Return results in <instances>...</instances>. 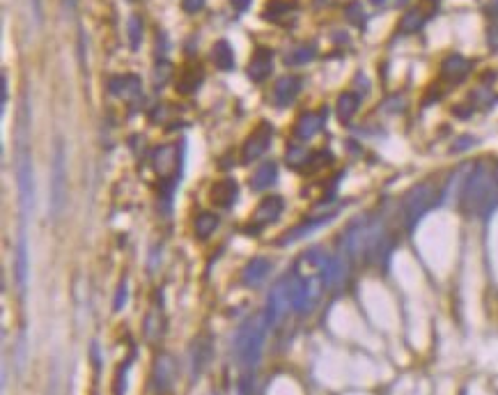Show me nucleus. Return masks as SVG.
Segmentation results:
<instances>
[{
  "label": "nucleus",
  "instance_id": "nucleus-1",
  "mask_svg": "<svg viewBox=\"0 0 498 395\" xmlns=\"http://www.w3.org/2000/svg\"><path fill=\"white\" fill-rule=\"evenodd\" d=\"M269 317L267 313H262L258 317H253L246 324L241 326L234 335V359L241 365V368H255L260 356H262V347H265L267 338V329H269Z\"/></svg>",
  "mask_w": 498,
  "mask_h": 395
},
{
  "label": "nucleus",
  "instance_id": "nucleus-2",
  "mask_svg": "<svg viewBox=\"0 0 498 395\" xmlns=\"http://www.w3.org/2000/svg\"><path fill=\"white\" fill-rule=\"evenodd\" d=\"M67 207V152L62 140L55 143L53 166H51V214L60 218Z\"/></svg>",
  "mask_w": 498,
  "mask_h": 395
},
{
  "label": "nucleus",
  "instance_id": "nucleus-3",
  "mask_svg": "<svg viewBox=\"0 0 498 395\" xmlns=\"http://www.w3.org/2000/svg\"><path fill=\"white\" fill-rule=\"evenodd\" d=\"M489 198H494V177L485 168H477L473 179L468 182V189L464 194V205L468 211H477L489 202Z\"/></svg>",
  "mask_w": 498,
  "mask_h": 395
},
{
  "label": "nucleus",
  "instance_id": "nucleus-4",
  "mask_svg": "<svg viewBox=\"0 0 498 395\" xmlns=\"http://www.w3.org/2000/svg\"><path fill=\"white\" fill-rule=\"evenodd\" d=\"M179 166V148L175 143H168V145H159L152 152V168L159 175L161 182L175 179V172H177Z\"/></svg>",
  "mask_w": 498,
  "mask_h": 395
},
{
  "label": "nucleus",
  "instance_id": "nucleus-5",
  "mask_svg": "<svg viewBox=\"0 0 498 395\" xmlns=\"http://www.w3.org/2000/svg\"><path fill=\"white\" fill-rule=\"evenodd\" d=\"M271 136H273V127L269 122H260L255 131L250 133L243 143V150H241V161L243 163H250V161H258L262 154H265L271 145Z\"/></svg>",
  "mask_w": 498,
  "mask_h": 395
},
{
  "label": "nucleus",
  "instance_id": "nucleus-6",
  "mask_svg": "<svg viewBox=\"0 0 498 395\" xmlns=\"http://www.w3.org/2000/svg\"><path fill=\"white\" fill-rule=\"evenodd\" d=\"M175 377H177V368H175V359L170 354H159L154 361L152 370V386L156 395H163L172 389Z\"/></svg>",
  "mask_w": 498,
  "mask_h": 395
},
{
  "label": "nucleus",
  "instance_id": "nucleus-7",
  "mask_svg": "<svg viewBox=\"0 0 498 395\" xmlns=\"http://www.w3.org/2000/svg\"><path fill=\"white\" fill-rule=\"evenodd\" d=\"M285 209V202H282L280 196H269V198H262L260 205L253 211V228L248 226V233H255V230L265 228L273 221H278V216L282 214Z\"/></svg>",
  "mask_w": 498,
  "mask_h": 395
},
{
  "label": "nucleus",
  "instance_id": "nucleus-8",
  "mask_svg": "<svg viewBox=\"0 0 498 395\" xmlns=\"http://www.w3.org/2000/svg\"><path fill=\"white\" fill-rule=\"evenodd\" d=\"M109 90L111 94L124 101H133L143 94V83L135 74H122V76H113L109 81Z\"/></svg>",
  "mask_w": 498,
  "mask_h": 395
},
{
  "label": "nucleus",
  "instance_id": "nucleus-9",
  "mask_svg": "<svg viewBox=\"0 0 498 395\" xmlns=\"http://www.w3.org/2000/svg\"><path fill=\"white\" fill-rule=\"evenodd\" d=\"M237 196H239V187L232 177L218 179L216 184L209 189V202L218 209H230L234 202H237Z\"/></svg>",
  "mask_w": 498,
  "mask_h": 395
},
{
  "label": "nucleus",
  "instance_id": "nucleus-10",
  "mask_svg": "<svg viewBox=\"0 0 498 395\" xmlns=\"http://www.w3.org/2000/svg\"><path fill=\"white\" fill-rule=\"evenodd\" d=\"M432 198H434V189L429 187V184H423V187L414 189L411 194L406 196V202H404L406 218L409 221H416L421 214H425V211L429 209V205H432Z\"/></svg>",
  "mask_w": 498,
  "mask_h": 395
},
{
  "label": "nucleus",
  "instance_id": "nucleus-11",
  "mask_svg": "<svg viewBox=\"0 0 498 395\" xmlns=\"http://www.w3.org/2000/svg\"><path fill=\"white\" fill-rule=\"evenodd\" d=\"M271 62H273V51L265 49V46H262V49H258L255 53H253L250 62H248V79L253 83L267 81L269 74H271Z\"/></svg>",
  "mask_w": 498,
  "mask_h": 395
},
{
  "label": "nucleus",
  "instance_id": "nucleus-12",
  "mask_svg": "<svg viewBox=\"0 0 498 395\" xmlns=\"http://www.w3.org/2000/svg\"><path fill=\"white\" fill-rule=\"evenodd\" d=\"M301 85H304V81L299 76H282L276 83V88H273V101H276V106H280V109L282 106H289L301 92Z\"/></svg>",
  "mask_w": 498,
  "mask_h": 395
},
{
  "label": "nucleus",
  "instance_id": "nucleus-13",
  "mask_svg": "<svg viewBox=\"0 0 498 395\" xmlns=\"http://www.w3.org/2000/svg\"><path fill=\"white\" fill-rule=\"evenodd\" d=\"M204 81V69L200 65H189L184 67L182 74L177 76V83H175V90L179 94H193L195 90L200 88Z\"/></svg>",
  "mask_w": 498,
  "mask_h": 395
},
{
  "label": "nucleus",
  "instance_id": "nucleus-14",
  "mask_svg": "<svg viewBox=\"0 0 498 395\" xmlns=\"http://www.w3.org/2000/svg\"><path fill=\"white\" fill-rule=\"evenodd\" d=\"M471 72V62L462 55H448L441 65V76L448 83H460L466 79V74Z\"/></svg>",
  "mask_w": 498,
  "mask_h": 395
},
{
  "label": "nucleus",
  "instance_id": "nucleus-15",
  "mask_svg": "<svg viewBox=\"0 0 498 395\" xmlns=\"http://www.w3.org/2000/svg\"><path fill=\"white\" fill-rule=\"evenodd\" d=\"M324 118H326V113H306V115H301V118L297 120V127H294V138L297 140H310L321 129Z\"/></svg>",
  "mask_w": 498,
  "mask_h": 395
},
{
  "label": "nucleus",
  "instance_id": "nucleus-16",
  "mask_svg": "<svg viewBox=\"0 0 498 395\" xmlns=\"http://www.w3.org/2000/svg\"><path fill=\"white\" fill-rule=\"evenodd\" d=\"M269 272H271V262L267 257H253L250 262L246 265V269H243L241 281L246 287H255V285H260L262 281H265Z\"/></svg>",
  "mask_w": 498,
  "mask_h": 395
},
{
  "label": "nucleus",
  "instance_id": "nucleus-17",
  "mask_svg": "<svg viewBox=\"0 0 498 395\" xmlns=\"http://www.w3.org/2000/svg\"><path fill=\"white\" fill-rule=\"evenodd\" d=\"M209 359H211L209 338H198L191 347V374L193 377H200L202 370L207 368Z\"/></svg>",
  "mask_w": 498,
  "mask_h": 395
},
{
  "label": "nucleus",
  "instance_id": "nucleus-18",
  "mask_svg": "<svg viewBox=\"0 0 498 395\" xmlns=\"http://www.w3.org/2000/svg\"><path fill=\"white\" fill-rule=\"evenodd\" d=\"M276 177H278V166L273 161L262 163V166L255 170V175L250 179V189L253 191H265L271 184H276Z\"/></svg>",
  "mask_w": 498,
  "mask_h": 395
},
{
  "label": "nucleus",
  "instance_id": "nucleus-19",
  "mask_svg": "<svg viewBox=\"0 0 498 395\" xmlns=\"http://www.w3.org/2000/svg\"><path fill=\"white\" fill-rule=\"evenodd\" d=\"M211 60L216 65V69L221 72H232L234 69V53L232 46L226 40H218L211 46Z\"/></svg>",
  "mask_w": 498,
  "mask_h": 395
},
{
  "label": "nucleus",
  "instance_id": "nucleus-20",
  "mask_svg": "<svg viewBox=\"0 0 498 395\" xmlns=\"http://www.w3.org/2000/svg\"><path fill=\"white\" fill-rule=\"evenodd\" d=\"M16 283L21 290H26V283H28V244H26V237L21 235L18 239V248H16Z\"/></svg>",
  "mask_w": 498,
  "mask_h": 395
},
{
  "label": "nucleus",
  "instance_id": "nucleus-21",
  "mask_svg": "<svg viewBox=\"0 0 498 395\" xmlns=\"http://www.w3.org/2000/svg\"><path fill=\"white\" fill-rule=\"evenodd\" d=\"M331 161H333V157H331L328 152H324V150L312 152V154H308V159L304 163V168H301V172H304V175H312V172L331 166Z\"/></svg>",
  "mask_w": 498,
  "mask_h": 395
},
{
  "label": "nucleus",
  "instance_id": "nucleus-22",
  "mask_svg": "<svg viewBox=\"0 0 498 395\" xmlns=\"http://www.w3.org/2000/svg\"><path fill=\"white\" fill-rule=\"evenodd\" d=\"M216 228H218V216L211 214V211H202V214L195 218V235L200 239H207L209 235H214Z\"/></svg>",
  "mask_w": 498,
  "mask_h": 395
},
{
  "label": "nucleus",
  "instance_id": "nucleus-23",
  "mask_svg": "<svg viewBox=\"0 0 498 395\" xmlns=\"http://www.w3.org/2000/svg\"><path fill=\"white\" fill-rule=\"evenodd\" d=\"M358 111V97L354 92H345V94H340V99H338V118L343 120V122H349L351 118H354V113Z\"/></svg>",
  "mask_w": 498,
  "mask_h": 395
},
{
  "label": "nucleus",
  "instance_id": "nucleus-24",
  "mask_svg": "<svg viewBox=\"0 0 498 395\" xmlns=\"http://www.w3.org/2000/svg\"><path fill=\"white\" fill-rule=\"evenodd\" d=\"M425 16L427 14H423V9H411V12H406L402 16V21H399V30H402L404 35L418 33L425 23Z\"/></svg>",
  "mask_w": 498,
  "mask_h": 395
},
{
  "label": "nucleus",
  "instance_id": "nucleus-25",
  "mask_svg": "<svg viewBox=\"0 0 498 395\" xmlns=\"http://www.w3.org/2000/svg\"><path fill=\"white\" fill-rule=\"evenodd\" d=\"M315 55H317V53H315V49H312V46H297V49H292V51L285 55V65H289V67L306 65V62H310Z\"/></svg>",
  "mask_w": 498,
  "mask_h": 395
},
{
  "label": "nucleus",
  "instance_id": "nucleus-26",
  "mask_svg": "<svg viewBox=\"0 0 498 395\" xmlns=\"http://www.w3.org/2000/svg\"><path fill=\"white\" fill-rule=\"evenodd\" d=\"M126 30H129V46L131 51H138L140 49V42H143V21L140 16H131L129 23H126Z\"/></svg>",
  "mask_w": 498,
  "mask_h": 395
},
{
  "label": "nucleus",
  "instance_id": "nucleus-27",
  "mask_svg": "<svg viewBox=\"0 0 498 395\" xmlns=\"http://www.w3.org/2000/svg\"><path fill=\"white\" fill-rule=\"evenodd\" d=\"M292 9V3L287 0H269L267 7H265V18H271V21H276L278 16L287 14Z\"/></svg>",
  "mask_w": 498,
  "mask_h": 395
},
{
  "label": "nucleus",
  "instance_id": "nucleus-28",
  "mask_svg": "<svg viewBox=\"0 0 498 395\" xmlns=\"http://www.w3.org/2000/svg\"><path fill=\"white\" fill-rule=\"evenodd\" d=\"M145 335H148V340H159L161 338V317L156 311H152L148 315V320H145Z\"/></svg>",
  "mask_w": 498,
  "mask_h": 395
},
{
  "label": "nucleus",
  "instance_id": "nucleus-29",
  "mask_svg": "<svg viewBox=\"0 0 498 395\" xmlns=\"http://www.w3.org/2000/svg\"><path fill=\"white\" fill-rule=\"evenodd\" d=\"M131 370V359H126L124 365L117 370V377H115V395H124L126 393V374Z\"/></svg>",
  "mask_w": 498,
  "mask_h": 395
},
{
  "label": "nucleus",
  "instance_id": "nucleus-30",
  "mask_svg": "<svg viewBox=\"0 0 498 395\" xmlns=\"http://www.w3.org/2000/svg\"><path fill=\"white\" fill-rule=\"evenodd\" d=\"M306 159H308V154H306V150H304V148L292 145V148L287 150V161H289V166H292V168H299V166L304 168Z\"/></svg>",
  "mask_w": 498,
  "mask_h": 395
},
{
  "label": "nucleus",
  "instance_id": "nucleus-31",
  "mask_svg": "<svg viewBox=\"0 0 498 395\" xmlns=\"http://www.w3.org/2000/svg\"><path fill=\"white\" fill-rule=\"evenodd\" d=\"M170 74H172L170 62H159L156 65V72H154V83L161 88V85H165V81L170 79Z\"/></svg>",
  "mask_w": 498,
  "mask_h": 395
},
{
  "label": "nucleus",
  "instance_id": "nucleus-32",
  "mask_svg": "<svg viewBox=\"0 0 498 395\" xmlns=\"http://www.w3.org/2000/svg\"><path fill=\"white\" fill-rule=\"evenodd\" d=\"M126 296H129V290H126V283H122L117 287V294H115V301H113V311H122L124 304H126Z\"/></svg>",
  "mask_w": 498,
  "mask_h": 395
},
{
  "label": "nucleus",
  "instance_id": "nucleus-33",
  "mask_svg": "<svg viewBox=\"0 0 498 395\" xmlns=\"http://www.w3.org/2000/svg\"><path fill=\"white\" fill-rule=\"evenodd\" d=\"M204 7V0H182V9L187 14H195Z\"/></svg>",
  "mask_w": 498,
  "mask_h": 395
},
{
  "label": "nucleus",
  "instance_id": "nucleus-34",
  "mask_svg": "<svg viewBox=\"0 0 498 395\" xmlns=\"http://www.w3.org/2000/svg\"><path fill=\"white\" fill-rule=\"evenodd\" d=\"M487 42H489L492 49H498V21H494V26L489 28V35H487Z\"/></svg>",
  "mask_w": 498,
  "mask_h": 395
},
{
  "label": "nucleus",
  "instance_id": "nucleus-35",
  "mask_svg": "<svg viewBox=\"0 0 498 395\" xmlns=\"http://www.w3.org/2000/svg\"><path fill=\"white\" fill-rule=\"evenodd\" d=\"M230 5L241 14V12H246V9L250 7V0H230Z\"/></svg>",
  "mask_w": 498,
  "mask_h": 395
},
{
  "label": "nucleus",
  "instance_id": "nucleus-36",
  "mask_svg": "<svg viewBox=\"0 0 498 395\" xmlns=\"http://www.w3.org/2000/svg\"><path fill=\"white\" fill-rule=\"evenodd\" d=\"M7 104V76L3 74V106Z\"/></svg>",
  "mask_w": 498,
  "mask_h": 395
},
{
  "label": "nucleus",
  "instance_id": "nucleus-37",
  "mask_svg": "<svg viewBox=\"0 0 498 395\" xmlns=\"http://www.w3.org/2000/svg\"><path fill=\"white\" fill-rule=\"evenodd\" d=\"M370 3H372V5H384L386 0H370Z\"/></svg>",
  "mask_w": 498,
  "mask_h": 395
}]
</instances>
